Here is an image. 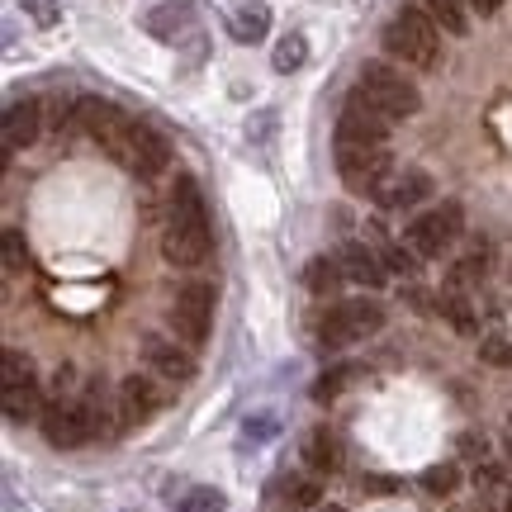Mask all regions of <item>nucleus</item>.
<instances>
[{"instance_id": "f257e3e1", "label": "nucleus", "mask_w": 512, "mask_h": 512, "mask_svg": "<svg viewBox=\"0 0 512 512\" xmlns=\"http://www.w3.org/2000/svg\"><path fill=\"white\" fill-rule=\"evenodd\" d=\"M209 247H214V233H209V214H204L200 185L181 176L176 181V195H171V214H166L162 228V256L181 271H195L209 261Z\"/></svg>"}, {"instance_id": "f03ea898", "label": "nucleus", "mask_w": 512, "mask_h": 512, "mask_svg": "<svg viewBox=\"0 0 512 512\" xmlns=\"http://www.w3.org/2000/svg\"><path fill=\"white\" fill-rule=\"evenodd\" d=\"M384 48L389 57H399V62H413L422 72H432L441 62V34H437V19L427 15L422 5H408L399 15L384 24Z\"/></svg>"}, {"instance_id": "7ed1b4c3", "label": "nucleus", "mask_w": 512, "mask_h": 512, "mask_svg": "<svg viewBox=\"0 0 512 512\" xmlns=\"http://www.w3.org/2000/svg\"><path fill=\"white\" fill-rule=\"evenodd\" d=\"M356 95L366 100L370 110H380L384 119H413L422 110L418 86L389 62H366L361 76H356Z\"/></svg>"}, {"instance_id": "20e7f679", "label": "nucleus", "mask_w": 512, "mask_h": 512, "mask_svg": "<svg viewBox=\"0 0 512 512\" xmlns=\"http://www.w3.org/2000/svg\"><path fill=\"white\" fill-rule=\"evenodd\" d=\"M72 119L81 124V133H86L91 143L105 147L119 166L128 162V147H133V128H138V119H128L119 105H110V100H95V95L76 100Z\"/></svg>"}, {"instance_id": "39448f33", "label": "nucleus", "mask_w": 512, "mask_h": 512, "mask_svg": "<svg viewBox=\"0 0 512 512\" xmlns=\"http://www.w3.org/2000/svg\"><path fill=\"white\" fill-rule=\"evenodd\" d=\"M460 233H465V209H460L456 200H441L437 209H427V214H418V219L408 223L403 242H408V252H418L422 261H432V256L451 252L460 242Z\"/></svg>"}, {"instance_id": "423d86ee", "label": "nucleus", "mask_w": 512, "mask_h": 512, "mask_svg": "<svg viewBox=\"0 0 512 512\" xmlns=\"http://www.w3.org/2000/svg\"><path fill=\"white\" fill-rule=\"evenodd\" d=\"M43 437L62 446V451H72V446H86V441L100 432V413H95V403L86 399H57L43 408Z\"/></svg>"}, {"instance_id": "0eeeda50", "label": "nucleus", "mask_w": 512, "mask_h": 512, "mask_svg": "<svg viewBox=\"0 0 512 512\" xmlns=\"http://www.w3.org/2000/svg\"><path fill=\"white\" fill-rule=\"evenodd\" d=\"M389 171H394L389 143H337V176L356 195H370Z\"/></svg>"}, {"instance_id": "6e6552de", "label": "nucleus", "mask_w": 512, "mask_h": 512, "mask_svg": "<svg viewBox=\"0 0 512 512\" xmlns=\"http://www.w3.org/2000/svg\"><path fill=\"white\" fill-rule=\"evenodd\" d=\"M380 328H384V309L375 299H347V304H337V309L323 318L318 337H323L328 347H351V342L375 337Z\"/></svg>"}, {"instance_id": "1a4fd4ad", "label": "nucleus", "mask_w": 512, "mask_h": 512, "mask_svg": "<svg viewBox=\"0 0 512 512\" xmlns=\"http://www.w3.org/2000/svg\"><path fill=\"white\" fill-rule=\"evenodd\" d=\"M209 323H214V285H204V280L181 285L176 299H171V332L190 347H200L209 337Z\"/></svg>"}, {"instance_id": "9d476101", "label": "nucleus", "mask_w": 512, "mask_h": 512, "mask_svg": "<svg viewBox=\"0 0 512 512\" xmlns=\"http://www.w3.org/2000/svg\"><path fill=\"white\" fill-rule=\"evenodd\" d=\"M389 124L380 110H370L361 95H351L342 119H337V143H389Z\"/></svg>"}, {"instance_id": "9b49d317", "label": "nucleus", "mask_w": 512, "mask_h": 512, "mask_svg": "<svg viewBox=\"0 0 512 512\" xmlns=\"http://www.w3.org/2000/svg\"><path fill=\"white\" fill-rule=\"evenodd\" d=\"M432 195V176L427 171H389L375 190H370V200L380 204V209H413Z\"/></svg>"}, {"instance_id": "f8f14e48", "label": "nucleus", "mask_w": 512, "mask_h": 512, "mask_svg": "<svg viewBox=\"0 0 512 512\" xmlns=\"http://www.w3.org/2000/svg\"><path fill=\"white\" fill-rule=\"evenodd\" d=\"M38 128H43V110L38 100H10L5 105V119H0V138H5V152H24L29 143H38Z\"/></svg>"}, {"instance_id": "ddd939ff", "label": "nucleus", "mask_w": 512, "mask_h": 512, "mask_svg": "<svg viewBox=\"0 0 512 512\" xmlns=\"http://www.w3.org/2000/svg\"><path fill=\"white\" fill-rule=\"evenodd\" d=\"M166 162H171V147H166V138L157 133V128L138 124L133 128V147H128V171L133 176H157V171H166Z\"/></svg>"}, {"instance_id": "4468645a", "label": "nucleus", "mask_w": 512, "mask_h": 512, "mask_svg": "<svg viewBox=\"0 0 512 512\" xmlns=\"http://www.w3.org/2000/svg\"><path fill=\"white\" fill-rule=\"evenodd\" d=\"M143 361L157 370V375H166V380H181V384L195 380V361H190L176 342L157 337V332H147V337H143Z\"/></svg>"}, {"instance_id": "2eb2a0df", "label": "nucleus", "mask_w": 512, "mask_h": 512, "mask_svg": "<svg viewBox=\"0 0 512 512\" xmlns=\"http://www.w3.org/2000/svg\"><path fill=\"white\" fill-rule=\"evenodd\" d=\"M162 408V394H157V384L147 380V375H128L119 384V418L133 427V422H147L152 413Z\"/></svg>"}, {"instance_id": "dca6fc26", "label": "nucleus", "mask_w": 512, "mask_h": 512, "mask_svg": "<svg viewBox=\"0 0 512 512\" xmlns=\"http://www.w3.org/2000/svg\"><path fill=\"white\" fill-rule=\"evenodd\" d=\"M337 266H342V275H347L351 285H361V290H380L384 285L380 252H370V247H361V242L342 247V252H337Z\"/></svg>"}, {"instance_id": "f3484780", "label": "nucleus", "mask_w": 512, "mask_h": 512, "mask_svg": "<svg viewBox=\"0 0 512 512\" xmlns=\"http://www.w3.org/2000/svg\"><path fill=\"white\" fill-rule=\"evenodd\" d=\"M228 34L238 38V43H261V38L271 34V5H266V0H247V5H238L233 19H228Z\"/></svg>"}, {"instance_id": "a211bd4d", "label": "nucleus", "mask_w": 512, "mask_h": 512, "mask_svg": "<svg viewBox=\"0 0 512 512\" xmlns=\"http://www.w3.org/2000/svg\"><path fill=\"white\" fill-rule=\"evenodd\" d=\"M185 19H190V10H185V0H162V5H152L143 15L147 24V34L152 38H162V43H176L185 29Z\"/></svg>"}, {"instance_id": "6ab92c4d", "label": "nucleus", "mask_w": 512, "mask_h": 512, "mask_svg": "<svg viewBox=\"0 0 512 512\" xmlns=\"http://www.w3.org/2000/svg\"><path fill=\"white\" fill-rule=\"evenodd\" d=\"M470 290H456V285H446V290L437 294V313L451 323L456 332H475L479 328V313H475V304L465 299Z\"/></svg>"}, {"instance_id": "aec40b11", "label": "nucleus", "mask_w": 512, "mask_h": 512, "mask_svg": "<svg viewBox=\"0 0 512 512\" xmlns=\"http://www.w3.org/2000/svg\"><path fill=\"white\" fill-rule=\"evenodd\" d=\"M304 460H309L313 475H328V470H337V441H332V432L313 427L309 437H304Z\"/></svg>"}, {"instance_id": "412c9836", "label": "nucleus", "mask_w": 512, "mask_h": 512, "mask_svg": "<svg viewBox=\"0 0 512 512\" xmlns=\"http://www.w3.org/2000/svg\"><path fill=\"white\" fill-rule=\"evenodd\" d=\"M427 15L437 19V29H446V34H470V15H465V5L460 0H418Z\"/></svg>"}, {"instance_id": "4be33fe9", "label": "nucleus", "mask_w": 512, "mask_h": 512, "mask_svg": "<svg viewBox=\"0 0 512 512\" xmlns=\"http://www.w3.org/2000/svg\"><path fill=\"white\" fill-rule=\"evenodd\" d=\"M309 62V38L304 34H285L280 43H275V53H271V67L280 76H290V72H299Z\"/></svg>"}, {"instance_id": "5701e85b", "label": "nucleus", "mask_w": 512, "mask_h": 512, "mask_svg": "<svg viewBox=\"0 0 512 512\" xmlns=\"http://www.w3.org/2000/svg\"><path fill=\"white\" fill-rule=\"evenodd\" d=\"M5 418L10 422H34L38 413V389L34 384H5Z\"/></svg>"}, {"instance_id": "b1692460", "label": "nucleus", "mask_w": 512, "mask_h": 512, "mask_svg": "<svg viewBox=\"0 0 512 512\" xmlns=\"http://www.w3.org/2000/svg\"><path fill=\"white\" fill-rule=\"evenodd\" d=\"M484 266H489V252H484V247H475V252H465L456 266H451V280H446V285L470 290V280H479V275H484Z\"/></svg>"}, {"instance_id": "393cba45", "label": "nucleus", "mask_w": 512, "mask_h": 512, "mask_svg": "<svg viewBox=\"0 0 512 512\" xmlns=\"http://www.w3.org/2000/svg\"><path fill=\"white\" fill-rule=\"evenodd\" d=\"M176 508H181V512H228V498H223L219 489L200 484V489H185Z\"/></svg>"}, {"instance_id": "a878e982", "label": "nucleus", "mask_w": 512, "mask_h": 512, "mask_svg": "<svg viewBox=\"0 0 512 512\" xmlns=\"http://www.w3.org/2000/svg\"><path fill=\"white\" fill-rule=\"evenodd\" d=\"M456 484H460L456 465H427V470H422V489H427V494L446 498V494H456Z\"/></svg>"}, {"instance_id": "bb28decb", "label": "nucleus", "mask_w": 512, "mask_h": 512, "mask_svg": "<svg viewBox=\"0 0 512 512\" xmlns=\"http://www.w3.org/2000/svg\"><path fill=\"white\" fill-rule=\"evenodd\" d=\"M337 280H347L337 261H313V266H309V290H313V294L337 290Z\"/></svg>"}, {"instance_id": "cd10ccee", "label": "nucleus", "mask_w": 512, "mask_h": 512, "mask_svg": "<svg viewBox=\"0 0 512 512\" xmlns=\"http://www.w3.org/2000/svg\"><path fill=\"white\" fill-rule=\"evenodd\" d=\"M479 361H484V366H498V370H512V342L508 337H484V342H479Z\"/></svg>"}, {"instance_id": "c85d7f7f", "label": "nucleus", "mask_w": 512, "mask_h": 512, "mask_svg": "<svg viewBox=\"0 0 512 512\" xmlns=\"http://www.w3.org/2000/svg\"><path fill=\"white\" fill-rule=\"evenodd\" d=\"M29 266V247H24V233L5 228V275H19Z\"/></svg>"}, {"instance_id": "c756f323", "label": "nucleus", "mask_w": 512, "mask_h": 512, "mask_svg": "<svg viewBox=\"0 0 512 512\" xmlns=\"http://www.w3.org/2000/svg\"><path fill=\"white\" fill-rule=\"evenodd\" d=\"M24 10H29V19H34L38 29H53L57 19H62V0H19Z\"/></svg>"}, {"instance_id": "7c9ffc66", "label": "nucleus", "mask_w": 512, "mask_h": 512, "mask_svg": "<svg viewBox=\"0 0 512 512\" xmlns=\"http://www.w3.org/2000/svg\"><path fill=\"white\" fill-rule=\"evenodd\" d=\"M5 384H34L29 356H19V351H5Z\"/></svg>"}, {"instance_id": "2f4dec72", "label": "nucleus", "mask_w": 512, "mask_h": 512, "mask_svg": "<svg viewBox=\"0 0 512 512\" xmlns=\"http://www.w3.org/2000/svg\"><path fill=\"white\" fill-rule=\"evenodd\" d=\"M290 498L299 503V508H309V503H318V484H313V479H294V484H290Z\"/></svg>"}, {"instance_id": "473e14b6", "label": "nucleus", "mask_w": 512, "mask_h": 512, "mask_svg": "<svg viewBox=\"0 0 512 512\" xmlns=\"http://www.w3.org/2000/svg\"><path fill=\"white\" fill-rule=\"evenodd\" d=\"M275 432V418H247V441H261Z\"/></svg>"}, {"instance_id": "72a5a7b5", "label": "nucleus", "mask_w": 512, "mask_h": 512, "mask_svg": "<svg viewBox=\"0 0 512 512\" xmlns=\"http://www.w3.org/2000/svg\"><path fill=\"white\" fill-rule=\"evenodd\" d=\"M498 5H503V0H470V10H475V15H494Z\"/></svg>"}, {"instance_id": "f704fd0d", "label": "nucleus", "mask_w": 512, "mask_h": 512, "mask_svg": "<svg viewBox=\"0 0 512 512\" xmlns=\"http://www.w3.org/2000/svg\"><path fill=\"white\" fill-rule=\"evenodd\" d=\"M503 446H508V456H512V418L503 422Z\"/></svg>"}, {"instance_id": "c9c22d12", "label": "nucleus", "mask_w": 512, "mask_h": 512, "mask_svg": "<svg viewBox=\"0 0 512 512\" xmlns=\"http://www.w3.org/2000/svg\"><path fill=\"white\" fill-rule=\"evenodd\" d=\"M503 512H512V489H508V498H503Z\"/></svg>"}, {"instance_id": "e433bc0d", "label": "nucleus", "mask_w": 512, "mask_h": 512, "mask_svg": "<svg viewBox=\"0 0 512 512\" xmlns=\"http://www.w3.org/2000/svg\"><path fill=\"white\" fill-rule=\"evenodd\" d=\"M323 512H342V508H323Z\"/></svg>"}]
</instances>
